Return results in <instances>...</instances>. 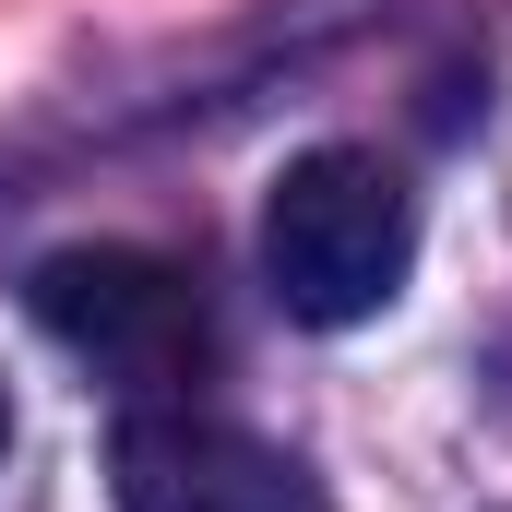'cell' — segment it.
Instances as JSON below:
<instances>
[{
  "mask_svg": "<svg viewBox=\"0 0 512 512\" xmlns=\"http://www.w3.org/2000/svg\"><path fill=\"white\" fill-rule=\"evenodd\" d=\"M262 274H274L286 322H310V334L382 322L405 298V274H417V191L358 143L298 155L262 203Z\"/></svg>",
  "mask_w": 512,
  "mask_h": 512,
  "instance_id": "obj_1",
  "label": "cell"
},
{
  "mask_svg": "<svg viewBox=\"0 0 512 512\" xmlns=\"http://www.w3.org/2000/svg\"><path fill=\"white\" fill-rule=\"evenodd\" d=\"M24 310H36V334L60 346V358H84L96 382L120 393H179L203 382V358H215V322H203V298H191V274L155 251H131V239H96V251H48L24 274Z\"/></svg>",
  "mask_w": 512,
  "mask_h": 512,
  "instance_id": "obj_2",
  "label": "cell"
},
{
  "mask_svg": "<svg viewBox=\"0 0 512 512\" xmlns=\"http://www.w3.org/2000/svg\"><path fill=\"white\" fill-rule=\"evenodd\" d=\"M120 512H334V501L262 429L191 417V405H143L120 429Z\"/></svg>",
  "mask_w": 512,
  "mask_h": 512,
  "instance_id": "obj_3",
  "label": "cell"
},
{
  "mask_svg": "<svg viewBox=\"0 0 512 512\" xmlns=\"http://www.w3.org/2000/svg\"><path fill=\"white\" fill-rule=\"evenodd\" d=\"M0 453H12V393H0Z\"/></svg>",
  "mask_w": 512,
  "mask_h": 512,
  "instance_id": "obj_4",
  "label": "cell"
}]
</instances>
